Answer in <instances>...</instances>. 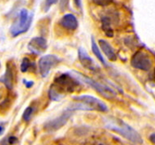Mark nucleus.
Returning <instances> with one entry per match:
<instances>
[{"label": "nucleus", "instance_id": "22", "mask_svg": "<svg viewBox=\"0 0 155 145\" xmlns=\"http://www.w3.org/2000/svg\"><path fill=\"white\" fill-rule=\"evenodd\" d=\"M5 131V123L0 122V136H2Z\"/></svg>", "mask_w": 155, "mask_h": 145}, {"label": "nucleus", "instance_id": "13", "mask_svg": "<svg viewBox=\"0 0 155 145\" xmlns=\"http://www.w3.org/2000/svg\"><path fill=\"white\" fill-rule=\"evenodd\" d=\"M98 43H99L100 48L102 49L103 52L108 58V59L110 61H116L117 59V57H116V52L113 49V47L111 46V45L105 39H99Z\"/></svg>", "mask_w": 155, "mask_h": 145}, {"label": "nucleus", "instance_id": "20", "mask_svg": "<svg viewBox=\"0 0 155 145\" xmlns=\"http://www.w3.org/2000/svg\"><path fill=\"white\" fill-rule=\"evenodd\" d=\"M22 83H23V84L25 85V87H26L27 89H30V88H32L34 86L33 81H28V80L23 79V80H22Z\"/></svg>", "mask_w": 155, "mask_h": 145}, {"label": "nucleus", "instance_id": "6", "mask_svg": "<svg viewBox=\"0 0 155 145\" xmlns=\"http://www.w3.org/2000/svg\"><path fill=\"white\" fill-rule=\"evenodd\" d=\"M61 62V58L54 54H47L42 56L38 62V68L40 75L42 77H46L50 71L54 68Z\"/></svg>", "mask_w": 155, "mask_h": 145}, {"label": "nucleus", "instance_id": "8", "mask_svg": "<svg viewBox=\"0 0 155 145\" xmlns=\"http://www.w3.org/2000/svg\"><path fill=\"white\" fill-rule=\"evenodd\" d=\"M72 114V111L67 109L61 115L55 118L52 120L45 124L44 128L48 131H55L61 127H63L68 121V119L71 118Z\"/></svg>", "mask_w": 155, "mask_h": 145}, {"label": "nucleus", "instance_id": "26", "mask_svg": "<svg viewBox=\"0 0 155 145\" xmlns=\"http://www.w3.org/2000/svg\"><path fill=\"white\" fill-rule=\"evenodd\" d=\"M0 67H1V64H0Z\"/></svg>", "mask_w": 155, "mask_h": 145}, {"label": "nucleus", "instance_id": "1", "mask_svg": "<svg viewBox=\"0 0 155 145\" xmlns=\"http://www.w3.org/2000/svg\"><path fill=\"white\" fill-rule=\"evenodd\" d=\"M81 84V82L72 73H61L54 79V83L48 90L50 100L54 101L61 100L67 93L74 92Z\"/></svg>", "mask_w": 155, "mask_h": 145}, {"label": "nucleus", "instance_id": "16", "mask_svg": "<svg viewBox=\"0 0 155 145\" xmlns=\"http://www.w3.org/2000/svg\"><path fill=\"white\" fill-rule=\"evenodd\" d=\"M35 67V63L32 62L28 58H23L21 63V65H20V70L22 72H27L30 69H34Z\"/></svg>", "mask_w": 155, "mask_h": 145}, {"label": "nucleus", "instance_id": "18", "mask_svg": "<svg viewBox=\"0 0 155 145\" xmlns=\"http://www.w3.org/2000/svg\"><path fill=\"white\" fill-rule=\"evenodd\" d=\"M94 4L99 6H107L110 5L113 0H91Z\"/></svg>", "mask_w": 155, "mask_h": 145}, {"label": "nucleus", "instance_id": "19", "mask_svg": "<svg viewBox=\"0 0 155 145\" xmlns=\"http://www.w3.org/2000/svg\"><path fill=\"white\" fill-rule=\"evenodd\" d=\"M59 0H45V4H44V11L47 12L48 11V10L50 9V7L53 5H55L57 4Z\"/></svg>", "mask_w": 155, "mask_h": 145}, {"label": "nucleus", "instance_id": "12", "mask_svg": "<svg viewBox=\"0 0 155 145\" xmlns=\"http://www.w3.org/2000/svg\"><path fill=\"white\" fill-rule=\"evenodd\" d=\"M78 58H79L80 64L84 68L88 69L90 71H95L97 69L96 64L93 61V59L88 55L87 52L84 50L83 47H79L78 48Z\"/></svg>", "mask_w": 155, "mask_h": 145}, {"label": "nucleus", "instance_id": "7", "mask_svg": "<svg viewBox=\"0 0 155 145\" xmlns=\"http://www.w3.org/2000/svg\"><path fill=\"white\" fill-rule=\"evenodd\" d=\"M131 65L135 69L147 71L152 68L153 62L148 53L143 51H138L131 58Z\"/></svg>", "mask_w": 155, "mask_h": 145}, {"label": "nucleus", "instance_id": "24", "mask_svg": "<svg viewBox=\"0 0 155 145\" xmlns=\"http://www.w3.org/2000/svg\"><path fill=\"white\" fill-rule=\"evenodd\" d=\"M67 3H68V0H61V8L62 11H64L66 9Z\"/></svg>", "mask_w": 155, "mask_h": 145}, {"label": "nucleus", "instance_id": "3", "mask_svg": "<svg viewBox=\"0 0 155 145\" xmlns=\"http://www.w3.org/2000/svg\"><path fill=\"white\" fill-rule=\"evenodd\" d=\"M106 128L120 134L123 137L131 141L134 143H143V139L141 136L138 133V131L119 118H109L106 121Z\"/></svg>", "mask_w": 155, "mask_h": 145}, {"label": "nucleus", "instance_id": "11", "mask_svg": "<svg viewBox=\"0 0 155 145\" xmlns=\"http://www.w3.org/2000/svg\"><path fill=\"white\" fill-rule=\"evenodd\" d=\"M60 25L63 28L69 30V31H74L78 27V22L77 17L72 14H66L61 17L60 20Z\"/></svg>", "mask_w": 155, "mask_h": 145}, {"label": "nucleus", "instance_id": "9", "mask_svg": "<svg viewBox=\"0 0 155 145\" xmlns=\"http://www.w3.org/2000/svg\"><path fill=\"white\" fill-rule=\"evenodd\" d=\"M28 49L30 52L35 55H41L44 53L48 49V42L47 39L43 37H34L30 39L28 44Z\"/></svg>", "mask_w": 155, "mask_h": 145}, {"label": "nucleus", "instance_id": "15", "mask_svg": "<svg viewBox=\"0 0 155 145\" xmlns=\"http://www.w3.org/2000/svg\"><path fill=\"white\" fill-rule=\"evenodd\" d=\"M91 50H92V52L94 53V55L97 57V58L104 65H107V63H106L105 59L104 58V56L102 55V52L100 51L98 46L97 45L96 41H95L94 37H91Z\"/></svg>", "mask_w": 155, "mask_h": 145}, {"label": "nucleus", "instance_id": "2", "mask_svg": "<svg viewBox=\"0 0 155 145\" xmlns=\"http://www.w3.org/2000/svg\"><path fill=\"white\" fill-rule=\"evenodd\" d=\"M74 102L67 109L71 111H98L107 112L109 110L106 104L99 99L91 95H84L74 96Z\"/></svg>", "mask_w": 155, "mask_h": 145}, {"label": "nucleus", "instance_id": "17", "mask_svg": "<svg viewBox=\"0 0 155 145\" xmlns=\"http://www.w3.org/2000/svg\"><path fill=\"white\" fill-rule=\"evenodd\" d=\"M33 113L34 107H32V106H28V107L24 110L23 113H22V118H23V120L26 121V122L29 121V120L31 119V118H32Z\"/></svg>", "mask_w": 155, "mask_h": 145}, {"label": "nucleus", "instance_id": "5", "mask_svg": "<svg viewBox=\"0 0 155 145\" xmlns=\"http://www.w3.org/2000/svg\"><path fill=\"white\" fill-rule=\"evenodd\" d=\"M72 74L77 79H78L81 83H84V84H87L90 87H91L92 89L96 90L98 94H100L103 97H104L105 99H113L116 96V91L113 90L105 84H100L98 82L93 80L92 78L86 77V76H84L82 73L78 72V71H72Z\"/></svg>", "mask_w": 155, "mask_h": 145}, {"label": "nucleus", "instance_id": "4", "mask_svg": "<svg viewBox=\"0 0 155 145\" xmlns=\"http://www.w3.org/2000/svg\"><path fill=\"white\" fill-rule=\"evenodd\" d=\"M33 18L34 14L32 12H29L25 8H22V10L19 11L17 19L12 23L10 28V33L11 36L17 37L20 34L26 33L32 24Z\"/></svg>", "mask_w": 155, "mask_h": 145}, {"label": "nucleus", "instance_id": "23", "mask_svg": "<svg viewBox=\"0 0 155 145\" xmlns=\"http://www.w3.org/2000/svg\"><path fill=\"white\" fill-rule=\"evenodd\" d=\"M73 3L78 9H82V1L81 0H73Z\"/></svg>", "mask_w": 155, "mask_h": 145}, {"label": "nucleus", "instance_id": "21", "mask_svg": "<svg viewBox=\"0 0 155 145\" xmlns=\"http://www.w3.org/2000/svg\"><path fill=\"white\" fill-rule=\"evenodd\" d=\"M7 142H8V143H9L10 145L15 144L16 143H17V138L16 137L12 136V137H10L7 139Z\"/></svg>", "mask_w": 155, "mask_h": 145}, {"label": "nucleus", "instance_id": "10", "mask_svg": "<svg viewBox=\"0 0 155 145\" xmlns=\"http://www.w3.org/2000/svg\"><path fill=\"white\" fill-rule=\"evenodd\" d=\"M15 81V65L13 62H8L5 74L0 77V83L4 84L9 90L13 89Z\"/></svg>", "mask_w": 155, "mask_h": 145}, {"label": "nucleus", "instance_id": "25", "mask_svg": "<svg viewBox=\"0 0 155 145\" xmlns=\"http://www.w3.org/2000/svg\"><path fill=\"white\" fill-rule=\"evenodd\" d=\"M150 141L152 142V143L153 145H155V133H153L151 136L149 137Z\"/></svg>", "mask_w": 155, "mask_h": 145}, {"label": "nucleus", "instance_id": "14", "mask_svg": "<svg viewBox=\"0 0 155 145\" xmlns=\"http://www.w3.org/2000/svg\"><path fill=\"white\" fill-rule=\"evenodd\" d=\"M102 28L108 37H112L114 35V31L111 27V18L110 17H103L101 19Z\"/></svg>", "mask_w": 155, "mask_h": 145}]
</instances>
